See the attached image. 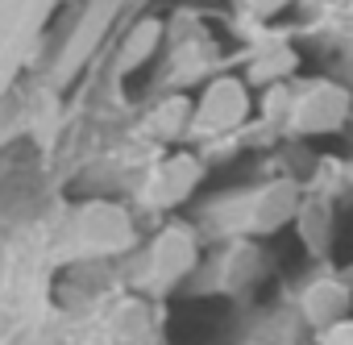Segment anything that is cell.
I'll return each mask as SVG.
<instances>
[{
  "instance_id": "2",
  "label": "cell",
  "mask_w": 353,
  "mask_h": 345,
  "mask_svg": "<svg viewBox=\"0 0 353 345\" xmlns=\"http://www.w3.org/2000/svg\"><path fill=\"white\" fill-rule=\"evenodd\" d=\"M196 179H200L196 158H174V162H166L158 175H154V184H150V188H154V192H150V200H154V204H170V200L188 196Z\"/></svg>"
},
{
  "instance_id": "5",
  "label": "cell",
  "mask_w": 353,
  "mask_h": 345,
  "mask_svg": "<svg viewBox=\"0 0 353 345\" xmlns=\"http://www.w3.org/2000/svg\"><path fill=\"white\" fill-rule=\"evenodd\" d=\"M188 262H192V241L183 233H166L158 241V266H162V275H179Z\"/></svg>"
},
{
  "instance_id": "8",
  "label": "cell",
  "mask_w": 353,
  "mask_h": 345,
  "mask_svg": "<svg viewBox=\"0 0 353 345\" xmlns=\"http://www.w3.org/2000/svg\"><path fill=\"white\" fill-rule=\"evenodd\" d=\"M324 345H353V324H332L324 333Z\"/></svg>"
},
{
  "instance_id": "6",
  "label": "cell",
  "mask_w": 353,
  "mask_h": 345,
  "mask_svg": "<svg viewBox=\"0 0 353 345\" xmlns=\"http://www.w3.org/2000/svg\"><path fill=\"white\" fill-rule=\"evenodd\" d=\"M341 308H345V291H341L336 283L312 287V295H307V316H316V320H336Z\"/></svg>"
},
{
  "instance_id": "7",
  "label": "cell",
  "mask_w": 353,
  "mask_h": 345,
  "mask_svg": "<svg viewBox=\"0 0 353 345\" xmlns=\"http://www.w3.org/2000/svg\"><path fill=\"white\" fill-rule=\"evenodd\" d=\"M154 42H158V26H154V21H145V26L133 34V42H129V59H125V67L141 63V59H145V50H150Z\"/></svg>"
},
{
  "instance_id": "3",
  "label": "cell",
  "mask_w": 353,
  "mask_h": 345,
  "mask_svg": "<svg viewBox=\"0 0 353 345\" xmlns=\"http://www.w3.org/2000/svg\"><path fill=\"white\" fill-rule=\"evenodd\" d=\"M341 112H345V96H341L336 88H312V92L299 100L295 121H299L303 129H324V125H336Z\"/></svg>"
},
{
  "instance_id": "9",
  "label": "cell",
  "mask_w": 353,
  "mask_h": 345,
  "mask_svg": "<svg viewBox=\"0 0 353 345\" xmlns=\"http://www.w3.org/2000/svg\"><path fill=\"white\" fill-rule=\"evenodd\" d=\"M250 5H254V9H258V13H274V9H279V5H283V0H250Z\"/></svg>"
},
{
  "instance_id": "4",
  "label": "cell",
  "mask_w": 353,
  "mask_h": 345,
  "mask_svg": "<svg viewBox=\"0 0 353 345\" xmlns=\"http://www.w3.org/2000/svg\"><path fill=\"white\" fill-rule=\"evenodd\" d=\"M42 5L46 0H0V59H5V50L13 46L17 30L42 13Z\"/></svg>"
},
{
  "instance_id": "1",
  "label": "cell",
  "mask_w": 353,
  "mask_h": 345,
  "mask_svg": "<svg viewBox=\"0 0 353 345\" xmlns=\"http://www.w3.org/2000/svg\"><path fill=\"white\" fill-rule=\"evenodd\" d=\"M241 117H245V92H241V83H233V79L212 83L208 96H204V104H200V129H208V133L233 129Z\"/></svg>"
}]
</instances>
